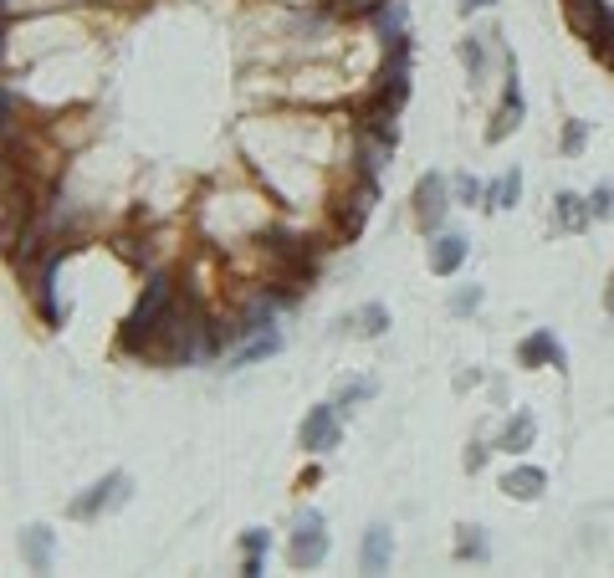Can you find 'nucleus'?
<instances>
[{"label":"nucleus","instance_id":"16","mask_svg":"<svg viewBox=\"0 0 614 578\" xmlns=\"http://www.w3.org/2000/svg\"><path fill=\"white\" fill-rule=\"evenodd\" d=\"M553 210H558V226H563V231H584L589 220H594V215H589V200H579V195H558Z\"/></svg>","mask_w":614,"mask_h":578},{"label":"nucleus","instance_id":"26","mask_svg":"<svg viewBox=\"0 0 614 578\" xmlns=\"http://www.w3.org/2000/svg\"><path fill=\"white\" fill-rule=\"evenodd\" d=\"M481 297H487L481 287H461V292L451 297V313H461V318H466V313H476V307H481Z\"/></svg>","mask_w":614,"mask_h":578},{"label":"nucleus","instance_id":"30","mask_svg":"<svg viewBox=\"0 0 614 578\" xmlns=\"http://www.w3.org/2000/svg\"><path fill=\"white\" fill-rule=\"evenodd\" d=\"M461 57H466V67H471V77L481 72V62H487V52H481V41H476V36H471V41H466V47H461Z\"/></svg>","mask_w":614,"mask_h":578},{"label":"nucleus","instance_id":"1","mask_svg":"<svg viewBox=\"0 0 614 578\" xmlns=\"http://www.w3.org/2000/svg\"><path fill=\"white\" fill-rule=\"evenodd\" d=\"M154 333L169 338V343L159 348L164 359H200V353H205V323H200L195 307H190V313H174V307H169V313H164V328H154ZM154 333H149V338H154ZM149 338H144V343H149Z\"/></svg>","mask_w":614,"mask_h":578},{"label":"nucleus","instance_id":"11","mask_svg":"<svg viewBox=\"0 0 614 578\" xmlns=\"http://www.w3.org/2000/svg\"><path fill=\"white\" fill-rule=\"evenodd\" d=\"M21 558H26V568H36V573L52 568V532L41 527V522L21 532Z\"/></svg>","mask_w":614,"mask_h":578},{"label":"nucleus","instance_id":"32","mask_svg":"<svg viewBox=\"0 0 614 578\" xmlns=\"http://www.w3.org/2000/svg\"><path fill=\"white\" fill-rule=\"evenodd\" d=\"M466 466H471V471H481V466H487V451L471 446V451H466Z\"/></svg>","mask_w":614,"mask_h":578},{"label":"nucleus","instance_id":"8","mask_svg":"<svg viewBox=\"0 0 614 578\" xmlns=\"http://www.w3.org/2000/svg\"><path fill=\"white\" fill-rule=\"evenodd\" d=\"M389 558H394V538H389V527H384V522H374V527L364 532L359 568H364V573H384V568H389Z\"/></svg>","mask_w":614,"mask_h":578},{"label":"nucleus","instance_id":"4","mask_svg":"<svg viewBox=\"0 0 614 578\" xmlns=\"http://www.w3.org/2000/svg\"><path fill=\"white\" fill-rule=\"evenodd\" d=\"M446 174H425V180L415 185V215H420V226L425 231H435V226H441V220H446Z\"/></svg>","mask_w":614,"mask_h":578},{"label":"nucleus","instance_id":"17","mask_svg":"<svg viewBox=\"0 0 614 578\" xmlns=\"http://www.w3.org/2000/svg\"><path fill=\"white\" fill-rule=\"evenodd\" d=\"M272 353H282V333H261V338H251L236 359H231V369H246V364H261V359H272Z\"/></svg>","mask_w":614,"mask_h":578},{"label":"nucleus","instance_id":"23","mask_svg":"<svg viewBox=\"0 0 614 578\" xmlns=\"http://www.w3.org/2000/svg\"><path fill=\"white\" fill-rule=\"evenodd\" d=\"M589 215H594V220H614V185H599V190L589 195Z\"/></svg>","mask_w":614,"mask_h":578},{"label":"nucleus","instance_id":"33","mask_svg":"<svg viewBox=\"0 0 614 578\" xmlns=\"http://www.w3.org/2000/svg\"><path fill=\"white\" fill-rule=\"evenodd\" d=\"M343 6H348V11H379L384 0H343Z\"/></svg>","mask_w":614,"mask_h":578},{"label":"nucleus","instance_id":"12","mask_svg":"<svg viewBox=\"0 0 614 578\" xmlns=\"http://www.w3.org/2000/svg\"><path fill=\"white\" fill-rule=\"evenodd\" d=\"M461 261H466V241H461V236H451V231L435 236V246H430V272H435V277H451Z\"/></svg>","mask_w":614,"mask_h":578},{"label":"nucleus","instance_id":"7","mask_svg":"<svg viewBox=\"0 0 614 578\" xmlns=\"http://www.w3.org/2000/svg\"><path fill=\"white\" fill-rule=\"evenodd\" d=\"M374 26H379V36L389 41V47H400V41H410V6L405 0H384V6L374 11Z\"/></svg>","mask_w":614,"mask_h":578},{"label":"nucleus","instance_id":"29","mask_svg":"<svg viewBox=\"0 0 614 578\" xmlns=\"http://www.w3.org/2000/svg\"><path fill=\"white\" fill-rule=\"evenodd\" d=\"M241 548H246V558H261V553H267V532H261V527H251L246 538H241Z\"/></svg>","mask_w":614,"mask_h":578},{"label":"nucleus","instance_id":"13","mask_svg":"<svg viewBox=\"0 0 614 578\" xmlns=\"http://www.w3.org/2000/svg\"><path fill=\"white\" fill-rule=\"evenodd\" d=\"M522 364H528V369H538V364H553V369H563V348H558V338H553L548 328H538L528 343H522Z\"/></svg>","mask_w":614,"mask_h":578},{"label":"nucleus","instance_id":"3","mask_svg":"<svg viewBox=\"0 0 614 578\" xmlns=\"http://www.w3.org/2000/svg\"><path fill=\"white\" fill-rule=\"evenodd\" d=\"M328 558V532H323V512H297L292 522V563L297 568H318Z\"/></svg>","mask_w":614,"mask_h":578},{"label":"nucleus","instance_id":"5","mask_svg":"<svg viewBox=\"0 0 614 578\" xmlns=\"http://www.w3.org/2000/svg\"><path fill=\"white\" fill-rule=\"evenodd\" d=\"M338 405H318L302 420V451H333L338 446Z\"/></svg>","mask_w":614,"mask_h":578},{"label":"nucleus","instance_id":"20","mask_svg":"<svg viewBox=\"0 0 614 578\" xmlns=\"http://www.w3.org/2000/svg\"><path fill=\"white\" fill-rule=\"evenodd\" d=\"M599 0H568V21H574V31L579 36H594V26H599Z\"/></svg>","mask_w":614,"mask_h":578},{"label":"nucleus","instance_id":"18","mask_svg":"<svg viewBox=\"0 0 614 578\" xmlns=\"http://www.w3.org/2000/svg\"><path fill=\"white\" fill-rule=\"evenodd\" d=\"M517 195H522V174H517V169H507L502 180L487 190V205H492V210H512V205H517Z\"/></svg>","mask_w":614,"mask_h":578},{"label":"nucleus","instance_id":"15","mask_svg":"<svg viewBox=\"0 0 614 578\" xmlns=\"http://www.w3.org/2000/svg\"><path fill=\"white\" fill-rule=\"evenodd\" d=\"M533 435H538L533 415H528V410H517V415L507 420V430H502V451H528V446H533Z\"/></svg>","mask_w":614,"mask_h":578},{"label":"nucleus","instance_id":"2","mask_svg":"<svg viewBox=\"0 0 614 578\" xmlns=\"http://www.w3.org/2000/svg\"><path fill=\"white\" fill-rule=\"evenodd\" d=\"M174 307V287H169V277H149V287H144V297H139V307H134V318H128V348H139L159 323H164V313Z\"/></svg>","mask_w":614,"mask_h":578},{"label":"nucleus","instance_id":"9","mask_svg":"<svg viewBox=\"0 0 614 578\" xmlns=\"http://www.w3.org/2000/svg\"><path fill=\"white\" fill-rule=\"evenodd\" d=\"M543 486H548V476H543L538 466H512V471L502 476V492L517 497V502H538Z\"/></svg>","mask_w":614,"mask_h":578},{"label":"nucleus","instance_id":"35","mask_svg":"<svg viewBox=\"0 0 614 578\" xmlns=\"http://www.w3.org/2000/svg\"><path fill=\"white\" fill-rule=\"evenodd\" d=\"M604 307H609V313H614V282H609V297H604Z\"/></svg>","mask_w":614,"mask_h":578},{"label":"nucleus","instance_id":"21","mask_svg":"<svg viewBox=\"0 0 614 578\" xmlns=\"http://www.w3.org/2000/svg\"><path fill=\"white\" fill-rule=\"evenodd\" d=\"M384 159H389V139H364V144H359V169L369 174V180L384 169Z\"/></svg>","mask_w":614,"mask_h":578},{"label":"nucleus","instance_id":"25","mask_svg":"<svg viewBox=\"0 0 614 578\" xmlns=\"http://www.w3.org/2000/svg\"><path fill=\"white\" fill-rule=\"evenodd\" d=\"M359 323H364V333H369V338H379V333L389 328V313H384V307H379V302H369V307H364V313H359Z\"/></svg>","mask_w":614,"mask_h":578},{"label":"nucleus","instance_id":"19","mask_svg":"<svg viewBox=\"0 0 614 578\" xmlns=\"http://www.w3.org/2000/svg\"><path fill=\"white\" fill-rule=\"evenodd\" d=\"M369 205H374V185H364L354 200L343 205V231H348V236H359V226L369 220Z\"/></svg>","mask_w":614,"mask_h":578},{"label":"nucleus","instance_id":"22","mask_svg":"<svg viewBox=\"0 0 614 578\" xmlns=\"http://www.w3.org/2000/svg\"><path fill=\"white\" fill-rule=\"evenodd\" d=\"M487 538H481V527H461V538H456V558H476V563H487Z\"/></svg>","mask_w":614,"mask_h":578},{"label":"nucleus","instance_id":"27","mask_svg":"<svg viewBox=\"0 0 614 578\" xmlns=\"http://www.w3.org/2000/svg\"><path fill=\"white\" fill-rule=\"evenodd\" d=\"M369 394H374V379H354V384H343V389H338L343 405H359V399H369Z\"/></svg>","mask_w":614,"mask_h":578},{"label":"nucleus","instance_id":"14","mask_svg":"<svg viewBox=\"0 0 614 578\" xmlns=\"http://www.w3.org/2000/svg\"><path fill=\"white\" fill-rule=\"evenodd\" d=\"M517 118H522V93H517V67H507V103H502V113H497V123H492V133L487 139L497 144V139H507V128H517Z\"/></svg>","mask_w":614,"mask_h":578},{"label":"nucleus","instance_id":"10","mask_svg":"<svg viewBox=\"0 0 614 578\" xmlns=\"http://www.w3.org/2000/svg\"><path fill=\"white\" fill-rule=\"evenodd\" d=\"M405 93H410V41H400L384 67V103H400Z\"/></svg>","mask_w":614,"mask_h":578},{"label":"nucleus","instance_id":"6","mask_svg":"<svg viewBox=\"0 0 614 578\" xmlns=\"http://www.w3.org/2000/svg\"><path fill=\"white\" fill-rule=\"evenodd\" d=\"M128 486H134L128 476H108V481H98L87 497H77V502H72V517H98V512H108V507H123V502H128Z\"/></svg>","mask_w":614,"mask_h":578},{"label":"nucleus","instance_id":"31","mask_svg":"<svg viewBox=\"0 0 614 578\" xmlns=\"http://www.w3.org/2000/svg\"><path fill=\"white\" fill-rule=\"evenodd\" d=\"M456 195H461L466 205H476V200H487V195H481V185L471 180V174H461V180H456Z\"/></svg>","mask_w":614,"mask_h":578},{"label":"nucleus","instance_id":"28","mask_svg":"<svg viewBox=\"0 0 614 578\" xmlns=\"http://www.w3.org/2000/svg\"><path fill=\"white\" fill-rule=\"evenodd\" d=\"M584 139H589V123H579V118H574V123H568V133H563V154H579V149H584Z\"/></svg>","mask_w":614,"mask_h":578},{"label":"nucleus","instance_id":"24","mask_svg":"<svg viewBox=\"0 0 614 578\" xmlns=\"http://www.w3.org/2000/svg\"><path fill=\"white\" fill-rule=\"evenodd\" d=\"M594 41H599V52H604V57H614V11H609V6L599 11V26H594Z\"/></svg>","mask_w":614,"mask_h":578},{"label":"nucleus","instance_id":"34","mask_svg":"<svg viewBox=\"0 0 614 578\" xmlns=\"http://www.w3.org/2000/svg\"><path fill=\"white\" fill-rule=\"evenodd\" d=\"M487 6H492V0H461V11H466V16H471V11H487Z\"/></svg>","mask_w":614,"mask_h":578}]
</instances>
